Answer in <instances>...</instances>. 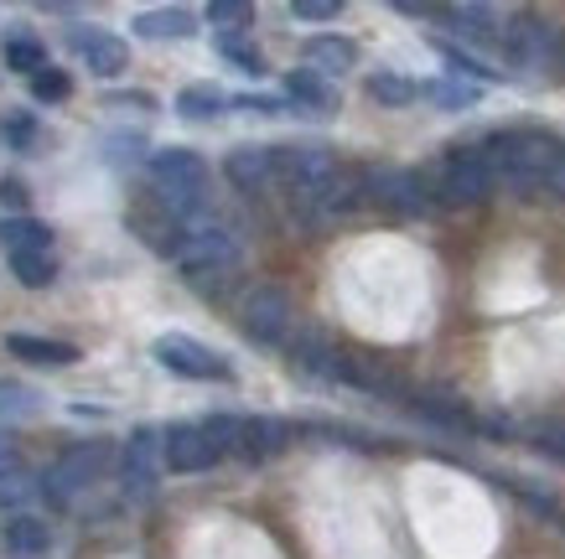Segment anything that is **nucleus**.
<instances>
[{
  "label": "nucleus",
  "mask_w": 565,
  "mask_h": 559,
  "mask_svg": "<svg viewBox=\"0 0 565 559\" xmlns=\"http://www.w3.org/2000/svg\"><path fill=\"white\" fill-rule=\"evenodd\" d=\"M561 151L565 146H555L545 130H503V136H493L482 146L493 182L509 186V192H540V186H550V171H555Z\"/></svg>",
  "instance_id": "obj_1"
},
{
  "label": "nucleus",
  "mask_w": 565,
  "mask_h": 559,
  "mask_svg": "<svg viewBox=\"0 0 565 559\" xmlns=\"http://www.w3.org/2000/svg\"><path fill=\"white\" fill-rule=\"evenodd\" d=\"M151 192L172 207L182 223H198L207 203V161L188 146H167L151 155Z\"/></svg>",
  "instance_id": "obj_2"
},
{
  "label": "nucleus",
  "mask_w": 565,
  "mask_h": 559,
  "mask_svg": "<svg viewBox=\"0 0 565 559\" xmlns=\"http://www.w3.org/2000/svg\"><path fill=\"white\" fill-rule=\"evenodd\" d=\"M239 424L234 415H213L203 424H172L167 430V472H207L213 461L239 451Z\"/></svg>",
  "instance_id": "obj_3"
},
{
  "label": "nucleus",
  "mask_w": 565,
  "mask_h": 559,
  "mask_svg": "<svg viewBox=\"0 0 565 559\" xmlns=\"http://www.w3.org/2000/svg\"><path fill=\"white\" fill-rule=\"evenodd\" d=\"M104 466H109V445L104 441L68 445L63 456L52 461V472L42 476V497H47L52 508H73V503H78V492H88L104 476Z\"/></svg>",
  "instance_id": "obj_4"
},
{
  "label": "nucleus",
  "mask_w": 565,
  "mask_h": 559,
  "mask_svg": "<svg viewBox=\"0 0 565 559\" xmlns=\"http://www.w3.org/2000/svg\"><path fill=\"white\" fill-rule=\"evenodd\" d=\"M493 171H488V155L482 151H451L441 161V171H436V182H430V192H436V203L441 207H478L493 197Z\"/></svg>",
  "instance_id": "obj_5"
},
{
  "label": "nucleus",
  "mask_w": 565,
  "mask_h": 559,
  "mask_svg": "<svg viewBox=\"0 0 565 559\" xmlns=\"http://www.w3.org/2000/svg\"><path fill=\"white\" fill-rule=\"evenodd\" d=\"M161 472H167V430L136 424L130 441H125V456H120L125 497H130V503H151L156 487H161Z\"/></svg>",
  "instance_id": "obj_6"
},
{
  "label": "nucleus",
  "mask_w": 565,
  "mask_h": 559,
  "mask_svg": "<svg viewBox=\"0 0 565 559\" xmlns=\"http://www.w3.org/2000/svg\"><path fill=\"white\" fill-rule=\"evenodd\" d=\"M177 270L188 280H203V275H223L239 265V238L218 228V223H188V234L177 244Z\"/></svg>",
  "instance_id": "obj_7"
},
{
  "label": "nucleus",
  "mask_w": 565,
  "mask_h": 559,
  "mask_svg": "<svg viewBox=\"0 0 565 559\" xmlns=\"http://www.w3.org/2000/svg\"><path fill=\"white\" fill-rule=\"evenodd\" d=\"M498 47L519 73H545L561 63V26H550L540 17H514L498 36Z\"/></svg>",
  "instance_id": "obj_8"
},
{
  "label": "nucleus",
  "mask_w": 565,
  "mask_h": 559,
  "mask_svg": "<svg viewBox=\"0 0 565 559\" xmlns=\"http://www.w3.org/2000/svg\"><path fill=\"white\" fill-rule=\"evenodd\" d=\"M359 192H369V176H363V171H338L332 182L311 186V192H296L291 207L307 228H327V223L348 218V213L359 207Z\"/></svg>",
  "instance_id": "obj_9"
},
{
  "label": "nucleus",
  "mask_w": 565,
  "mask_h": 559,
  "mask_svg": "<svg viewBox=\"0 0 565 559\" xmlns=\"http://www.w3.org/2000/svg\"><path fill=\"white\" fill-rule=\"evenodd\" d=\"M151 357L167 373H177V378H198V384H223V378L234 373L213 347H207V342L188 337V332H161V337L151 342Z\"/></svg>",
  "instance_id": "obj_10"
},
{
  "label": "nucleus",
  "mask_w": 565,
  "mask_h": 559,
  "mask_svg": "<svg viewBox=\"0 0 565 559\" xmlns=\"http://www.w3.org/2000/svg\"><path fill=\"white\" fill-rule=\"evenodd\" d=\"M296 322V305L291 295L280 286H255L249 295L239 301V326L244 337L259 342V347H275V342H286V332H291Z\"/></svg>",
  "instance_id": "obj_11"
},
{
  "label": "nucleus",
  "mask_w": 565,
  "mask_h": 559,
  "mask_svg": "<svg viewBox=\"0 0 565 559\" xmlns=\"http://www.w3.org/2000/svg\"><path fill=\"white\" fill-rule=\"evenodd\" d=\"M369 176V192H374V203H384L390 213L399 218H426L430 207H436V192L420 171H363Z\"/></svg>",
  "instance_id": "obj_12"
},
{
  "label": "nucleus",
  "mask_w": 565,
  "mask_h": 559,
  "mask_svg": "<svg viewBox=\"0 0 565 559\" xmlns=\"http://www.w3.org/2000/svg\"><path fill=\"white\" fill-rule=\"evenodd\" d=\"M338 171L343 166H338V155L327 146H275V176H280V186H291V197L332 182Z\"/></svg>",
  "instance_id": "obj_13"
},
{
  "label": "nucleus",
  "mask_w": 565,
  "mask_h": 559,
  "mask_svg": "<svg viewBox=\"0 0 565 559\" xmlns=\"http://www.w3.org/2000/svg\"><path fill=\"white\" fill-rule=\"evenodd\" d=\"M68 47H73V57L94 73V78H120V73L130 68V47H125V36L104 32V26H73Z\"/></svg>",
  "instance_id": "obj_14"
},
{
  "label": "nucleus",
  "mask_w": 565,
  "mask_h": 559,
  "mask_svg": "<svg viewBox=\"0 0 565 559\" xmlns=\"http://www.w3.org/2000/svg\"><path fill=\"white\" fill-rule=\"evenodd\" d=\"M332 384L379 394V399H411V384H405L399 373L384 368L379 357H363V353H343V357H338V378H332Z\"/></svg>",
  "instance_id": "obj_15"
},
{
  "label": "nucleus",
  "mask_w": 565,
  "mask_h": 559,
  "mask_svg": "<svg viewBox=\"0 0 565 559\" xmlns=\"http://www.w3.org/2000/svg\"><path fill=\"white\" fill-rule=\"evenodd\" d=\"M223 176L239 186V192H270L280 176H275V146H239V151H228L223 161Z\"/></svg>",
  "instance_id": "obj_16"
},
{
  "label": "nucleus",
  "mask_w": 565,
  "mask_h": 559,
  "mask_svg": "<svg viewBox=\"0 0 565 559\" xmlns=\"http://www.w3.org/2000/svg\"><path fill=\"white\" fill-rule=\"evenodd\" d=\"M291 424L286 420H275V415H255V420H244L239 424V456L244 461H275L280 456V451H286V445H291Z\"/></svg>",
  "instance_id": "obj_17"
},
{
  "label": "nucleus",
  "mask_w": 565,
  "mask_h": 559,
  "mask_svg": "<svg viewBox=\"0 0 565 559\" xmlns=\"http://www.w3.org/2000/svg\"><path fill=\"white\" fill-rule=\"evenodd\" d=\"M301 63H307L317 78H343L348 68H359V42L353 36H307L301 47Z\"/></svg>",
  "instance_id": "obj_18"
},
{
  "label": "nucleus",
  "mask_w": 565,
  "mask_h": 559,
  "mask_svg": "<svg viewBox=\"0 0 565 559\" xmlns=\"http://www.w3.org/2000/svg\"><path fill=\"white\" fill-rule=\"evenodd\" d=\"M130 32L146 42H188V36H198V17L188 6H161V11H140L130 21Z\"/></svg>",
  "instance_id": "obj_19"
},
{
  "label": "nucleus",
  "mask_w": 565,
  "mask_h": 559,
  "mask_svg": "<svg viewBox=\"0 0 565 559\" xmlns=\"http://www.w3.org/2000/svg\"><path fill=\"white\" fill-rule=\"evenodd\" d=\"M6 353L21 357V363H32V368H73V363H78V347H73V342L26 337V332H17V337H6Z\"/></svg>",
  "instance_id": "obj_20"
},
{
  "label": "nucleus",
  "mask_w": 565,
  "mask_h": 559,
  "mask_svg": "<svg viewBox=\"0 0 565 559\" xmlns=\"http://www.w3.org/2000/svg\"><path fill=\"white\" fill-rule=\"evenodd\" d=\"M0 249H6L11 259H21V255H47V249H52L47 223L26 218V213H11V218H0Z\"/></svg>",
  "instance_id": "obj_21"
},
{
  "label": "nucleus",
  "mask_w": 565,
  "mask_h": 559,
  "mask_svg": "<svg viewBox=\"0 0 565 559\" xmlns=\"http://www.w3.org/2000/svg\"><path fill=\"white\" fill-rule=\"evenodd\" d=\"M6 549L17 559H32V555H47L52 549V524L47 518H36V513H21L6 524Z\"/></svg>",
  "instance_id": "obj_22"
},
{
  "label": "nucleus",
  "mask_w": 565,
  "mask_h": 559,
  "mask_svg": "<svg viewBox=\"0 0 565 559\" xmlns=\"http://www.w3.org/2000/svg\"><path fill=\"white\" fill-rule=\"evenodd\" d=\"M441 21H451V32L472 36V42H498V21L488 6H441Z\"/></svg>",
  "instance_id": "obj_23"
},
{
  "label": "nucleus",
  "mask_w": 565,
  "mask_h": 559,
  "mask_svg": "<svg viewBox=\"0 0 565 559\" xmlns=\"http://www.w3.org/2000/svg\"><path fill=\"white\" fill-rule=\"evenodd\" d=\"M369 99L374 104H384V109H405V104H415L420 99V84H411L405 73H390V68H379V73H369Z\"/></svg>",
  "instance_id": "obj_24"
},
{
  "label": "nucleus",
  "mask_w": 565,
  "mask_h": 559,
  "mask_svg": "<svg viewBox=\"0 0 565 559\" xmlns=\"http://www.w3.org/2000/svg\"><path fill=\"white\" fill-rule=\"evenodd\" d=\"M36 492H42V476H32L21 461L17 466H6V472H0V513H17L21 518V508L32 503Z\"/></svg>",
  "instance_id": "obj_25"
},
{
  "label": "nucleus",
  "mask_w": 565,
  "mask_h": 559,
  "mask_svg": "<svg viewBox=\"0 0 565 559\" xmlns=\"http://www.w3.org/2000/svg\"><path fill=\"white\" fill-rule=\"evenodd\" d=\"M223 104H228V94H223L218 84H188L177 94V115L182 119H218Z\"/></svg>",
  "instance_id": "obj_26"
},
{
  "label": "nucleus",
  "mask_w": 565,
  "mask_h": 559,
  "mask_svg": "<svg viewBox=\"0 0 565 559\" xmlns=\"http://www.w3.org/2000/svg\"><path fill=\"white\" fill-rule=\"evenodd\" d=\"M286 94H291L296 104H307V109H317V115H327V109H338V94L327 88V78H317L311 68H296L291 78H286Z\"/></svg>",
  "instance_id": "obj_27"
},
{
  "label": "nucleus",
  "mask_w": 565,
  "mask_h": 559,
  "mask_svg": "<svg viewBox=\"0 0 565 559\" xmlns=\"http://www.w3.org/2000/svg\"><path fill=\"white\" fill-rule=\"evenodd\" d=\"M436 109H472L482 99V84H467V78H436V84L420 88Z\"/></svg>",
  "instance_id": "obj_28"
},
{
  "label": "nucleus",
  "mask_w": 565,
  "mask_h": 559,
  "mask_svg": "<svg viewBox=\"0 0 565 559\" xmlns=\"http://www.w3.org/2000/svg\"><path fill=\"white\" fill-rule=\"evenodd\" d=\"M42 415V399H36V389H26V384H17V378H0V420H36Z\"/></svg>",
  "instance_id": "obj_29"
},
{
  "label": "nucleus",
  "mask_w": 565,
  "mask_h": 559,
  "mask_svg": "<svg viewBox=\"0 0 565 559\" xmlns=\"http://www.w3.org/2000/svg\"><path fill=\"white\" fill-rule=\"evenodd\" d=\"M207 21L218 26V36H239L255 26V6H249V0H213V6H207Z\"/></svg>",
  "instance_id": "obj_30"
},
{
  "label": "nucleus",
  "mask_w": 565,
  "mask_h": 559,
  "mask_svg": "<svg viewBox=\"0 0 565 559\" xmlns=\"http://www.w3.org/2000/svg\"><path fill=\"white\" fill-rule=\"evenodd\" d=\"M6 68L36 78V73H47V47H42L36 36H11V42H6Z\"/></svg>",
  "instance_id": "obj_31"
},
{
  "label": "nucleus",
  "mask_w": 565,
  "mask_h": 559,
  "mask_svg": "<svg viewBox=\"0 0 565 559\" xmlns=\"http://www.w3.org/2000/svg\"><path fill=\"white\" fill-rule=\"evenodd\" d=\"M436 52L446 57V68H451V78H467V84H498V68H488V63H478L472 52L451 47V42H436Z\"/></svg>",
  "instance_id": "obj_32"
},
{
  "label": "nucleus",
  "mask_w": 565,
  "mask_h": 559,
  "mask_svg": "<svg viewBox=\"0 0 565 559\" xmlns=\"http://www.w3.org/2000/svg\"><path fill=\"white\" fill-rule=\"evenodd\" d=\"M11 270H17V280L26 290H42V286H52L57 265H52V255H21V259H11Z\"/></svg>",
  "instance_id": "obj_33"
},
{
  "label": "nucleus",
  "mask_w": 565,
  "mask_h": 559,
  "mask_svg": "<svg viewBox=\"0 0 565 559\" xmlns=\"http://www.w3.org/2000/svg\"><path fill=\"white\" fill-rule=\"evenodd\" d=\"M218 52H223V57H228V63H234L239 73H249V78H259V73H265V57H259V52L249 47L244 36H218Z\"/></svg>",
  "instance_id": "obj_34"
},
{
  "label": "nucleus",
  "mask_w": 565,
  "mask_h": 559,
  "mask_svg": "<svg viewBox=\"0 0 565 559\" xmlns=\"http://www.w3.org/2000/svg\"><path fill=\"white\" fill-rule=\"evenodd\" d=\"M530 445L540 451V456H550V461H561V466H565V420L534 424V430H530Z\"/></svg>",
  "instance_id": "obj_35"
},
{
  "label": "nucleus",
  "mask_w": 565,
  "mask_h": 559,
  "mask_svg": "<svg viewBox=\"0 0 565 559\" xmlns=\"http://www.w3.org/2000/svg\"><path fill=\"white\" fill-rule=\"evenodd\" d=\"M73 94V84H68V73H57V68H47V73H36L32 78V99L36 104H63Z\"/></svg>",
  "instance_id": "obj_36"
},
{
  "label": "nucleus",
  "mask_w": 565,
  "mask_h": 559,
  "mask_svg": "<svg viewBox=\"0 0 565 559\" xmlns=\"http://www.w3.org/2000/svg\"><path fill=\"white\" fill-rule=\"evenodd\" d=\"M291 17L296 21H338L343 17V6H338V0H296Z\"/></svg>",
  "instance_id": "obj_37"
},
{
  "label": "nucleus",
  "mask_w": 565,
  "mask_h": 559,
  "mask_svg": "<svg viewBox=\"0 0 565 559\" xmlns=\"http://www.w3.org/2000/svg\"><path fill=\"white\" fill-rule=\"evenodd\" d=\"M104 104H109V109H140V115H151V109H156V99H151V94H140V88H136V94H109Z\"/></svg>",
  "instance_id": "obj_38"
},
{
  "label": "nucleus",
  "mask_w": 565,
  "mask_h": 559,
  "mask_svg": "<svg viewBox=\"0 0 565 559\" xmlns=\"http://www.w3.org/2000/svg\"><path fill=\"white\" fill-rule=\"evenodd\" d=\"M239 109H249V115H280L286 104L280 99H255V94H249V99H239Z\"/></svg>",
  "instance_id": "obj_39"
},
{
  "label": "nucleus",
  "mask_w": 565,
  "mask_h": 559,
  "mask_svg": "<svg viewBox=\"0 0 565 559\" xmlns=\"http://www.w3.org/2000/svg\"><path fill=\"white\" fill-rule=\"evenodd\" d=\"M0 203H6V207H26V186H21V182H0Z\"/></svg>",
  "instance_id": "obj_40"
},
{
  "label": "nucleus",
  "mask_w": 565,
  "mask_h": 559,
  "mask_svg": "<svg viewBox=\"0 0 565 559\" xmlns=\"http://www.w3.org/2000/svg\"><path fill=\"white\" fill-rule=\"evenodd\" d=\"M6 136L17 140V146H26V140H32V119H11V125H6Z\"/></svg>",
  "instance_id": "obj_41"
},
{
  "label": "nucleus",
  "mask_w": 565,
  "mask_h": 559,
  "mask_svg": "<svg viewBox=\"0 0 565 559\" xmlns=\"http://www.w3.org/2000/svg\"><path fill=\"white\" fill-rule=\"evenodd\" d=\"M17 445H11V441H0V472H6V466H17Z\"/></svg>",
  "instance_id": "obj_42"
}]
</instances>
